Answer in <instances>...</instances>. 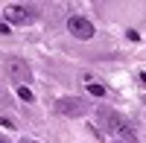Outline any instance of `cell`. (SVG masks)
<instances>
[{
    "instance_id": "8",
    "label": "cell",
    "mask_w": 146,
    "mask_h": 143,
    "mask_svg": "<svg viewBox=\"0 0 146 143\" xmlns=\"http://www.w3.org/2000/svg\"><path fill=\"white\" fill-rule=\"evenodd\" d=\"M0 35H9V23L6 21H0Z\"/></svg>"
},
{
    "instance_id": "1",
    "label": "cell",
    "mask_w": 146,
    "mask_h": 143,
    "mask_svg": "<svg viewBox=\"0 0 146 143\" xmlns=\"http://www.w3.org/2000/svg\"><path fill=\"white\" fill-rule=\"evenodd\" d=\"M67 29H70V35H76L79 41H88V38H94V23H91L88 18H82V15H73V18H67Z\"/></svg>"
},
{
    "instance_id": "7",
    "label": "cell",
    "mask_w": 146,
    "mask_h": 143,
    "mask_svg": "<svg viewBox=\"0 0 146 143\" xmlns=\"http://www.w3.org/2000/svg\"><path fill=\"white\" fill-rule=\"evenodd\" d=\"M18 97H21L23 102H32V91H29L27 85H21V88H18Z\"/></svg>"
},
{
    "instance_id": "9",
    "label": "cell",
    "mask_w": 146,
    "mask_h": 143,
    "mask_svg": "<svg viewBox=\"0 0 146 143\" xmlns=\"http://www.w3.org/2000/svg\"><path fill=\"white\" fill-rule=\"evenodd\" d=\"M23 143H35V140H23Z\"/></svg>"
},
{
    "instance_id": "5",
    "label": "cell",
    "mask_w": 146,
    "mask_h": 143,
    "mask_svg": "<svg viewBox=\"0 0 146 143\" xmlns=\"http://www.w3.org/2000/svg\"><path fill=\"white\" fill-rule=\"evenodd\" d=\"M32 18V9L27 6H6V21L9 23H27Z\"/></svg>"
},
{
    "instance_id": "3",
    "label": "cell",
    "mask_w": 146,
    "mask_h": 143,
    "mask_svg": "<svg viewBox=\"0 0 146 143\" xmlns=\"http://www.w3.org/2000/svg\"><path fill=\"white\" fill-rule=\"evenodd\" d=\"M6 73H9L12 82H18V88L23 85V82H29V76H32L23 58H6Z\"/></svg>"
},
{
    "instance_id": "6",
    "label": "cell",
    "mask_w": 146,
    "mask_h": 143,
    "mask_svg": "<svg viewBox=\"0 0 146 143\" xmlns=\"http://www.w3.org/2000/svg\"><path fill=\"white\" fill-rule=\"evenodd\" d=\"M85 85H88V91L94 93V97H102V93H105V88L100 85V82H94V79H88V82H85Z\"/></svg>"
},
{
    "instance_id": "4",
    "label": "cell",
    "mask_w": 146,
    "mask_h": 143,
    "mask_svg": "<svg viewBox=\"0 0 146 143\" xmlns=\"http://www.w3.org/2000/svg\"><path fill=\"white\" fill-rule=\"evenodd\" d=\"M58 114H67V117H82L85 111H88V102L79 99V97H64V99H58Z\"/></svg>"
},
{
    "instance_id": "10",
    "label": "cell",
    "mask_w": 146,
    "mask_h": 143,
    "mask_svg": "<svg viewBox=\"0 0 146 143\" xmlns=\"http://www.w3.org/2000/svg\"><path fill=\"white\" fill-rule=\"evenodd\" d=\"M0 143H3V140H0Z\"/></svg>"
},
{
    "instance_id": "2",
    "label": "cell",
    "mask_w": 146,
    "mask_h": 143,
    "mask_svg": "<svg viewBox=\"0 0 146 143\" xmlns=\"http://www.w3.org/2000/svg\"><path fill=\"white\" fill-rule=\"evenodd\" d=\"M102 117H105V123H108V128H111V132L123 134L126 140L135 143V132H131V126H129L126 117H120V114H114V111H102Z\"/></svg>"
}]
</instances>
